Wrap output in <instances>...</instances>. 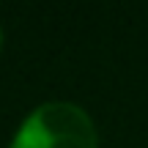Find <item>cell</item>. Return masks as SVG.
<instances>
[{
	"label": "cell",
	"instance_id": "1",
	"mask_svg": "<svg viewBox=\"0 0 148 148\" xmlns=\"http://www.w3.org/2000/svg\"><path fill=\"white\" fill-rule=\"evenodd\" d=\"M11 148H99V137L79 104L47 101L25 118Z\"/></svg>",
	"mask_w": 148,
	"mask_h": 148
},
{
	"label": "cell",
	"instance_id": "2",
	"mask_svg": "<svg viewBox=\"0 0 148 148\" xmlns=\"http://www.w3.org/2000/svg\"><path fill=\"white\" fill-rule=\"evenodd\" d=\"M0 41H3V33H0Z\"/></svg>",
	"mask_w": 148,
	"mask_h": 148
}]
</instances>
